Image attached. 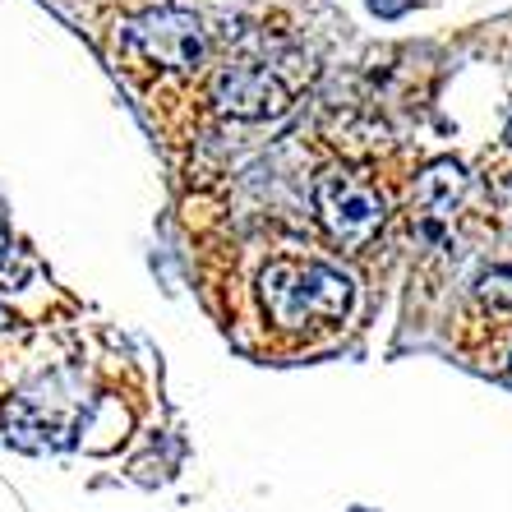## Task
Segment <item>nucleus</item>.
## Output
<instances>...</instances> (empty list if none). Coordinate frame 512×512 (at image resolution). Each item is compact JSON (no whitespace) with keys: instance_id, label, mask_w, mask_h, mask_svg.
<instances>
[{"instance_id":"1","label":"nucleus","mask_w":512,"mask_h":512,"mask_svg":"<svg viewBox=\"0 0 512 512\" xmlns=\"http://www.w3.org/2000/svg\"><path fill=\"white\" fill-rule=\"evenodd\" d=\"M259 305L282 333L328 328L351 310V277L314 259H277L259 273Z\"/></svg>"},{"instance_id":"2","label":"nucleus","mask_w":512,"mask_h":512,"mask_svg":"<svg viewBox=\"0 0 512 512\" xmlns=\"http://www.w3.org/2000/svg\"><path fill=\"white\" fill-rule=\"evenodd\" d=\"M310 56L305 51H277L263 60H236L213 79V102L231 120H273L291 111L300 88L310 84Z\"/></svg>"},{"instance_id":"3","label":"nucleus","mask_w":512,"mask_h":512,"mask_svg":"<svg viewBox=\"0 0 512 512\" xmlns=\"http://www.w3.org/2000/svg\"><path fill=\"white\" fill-rule=\"evenodd\" d=\"M314 208H319V222L328 227V236L342 245V250H370V240L383 231V194L374 190L365 176L356 171H328L314 185Z\"/></svg>"},{"instance_id":"4","label":"nucleus","mask_w":512,"mask_h":512,"mask_svg":"<svg viewBox=\"0 0 512 512\" xmlns=\"http://www.w3.org/2000/svg\"><path fill=\"white\" fill-rule=\"evenodd\" d=\"M130 47L139 51L148 65L157 70H176V74H190L203 65L208 56V42H203V24L194 19L190 10H148L139 19H130Z\"/></svg>"},{"instance_id":"5","label":"nucleus","mask_w":512,"mask_h":512,"mask_svg":"<svg viewBox=\"0 0 512 512\" xmlns=\"http://www.w3.org/2000/svg\"><path fill=\"white\" fill-rule=\"evenodd\" d=\"M476 300L485 305V310L508 314L512 319V231H508V240H503V259H494L485 273H480Z\"/></svg>"},{"instance_id":"6","label":"nucleus","mask_w":512,"mask_h":512,"mask_svg":"<svg viewBox=\"0 0 512 512\" xmlns=\"http://www.w3.org/2000/svg\"><path fill=\"white\" fill-rule=\"evenodd\" d=\"M28 273H33V259L0 231V286H24Z\"/></svg>"}]
</instances>
